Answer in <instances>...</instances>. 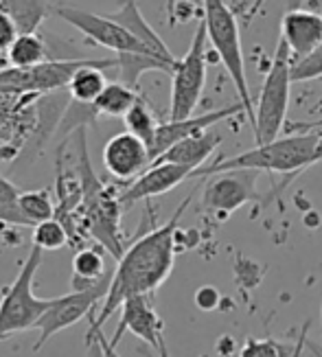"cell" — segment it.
I'll return each mask as SVG.
<instances>
[{
  "label": "cell",
  "instance_id": "1",
  "mask_svg": "<svg viewBox=\"0 0 322 357\" xmlns=\"http://www.w3.org/2000/svg\"><path fill=\"white\" fill-rule=\"evenodd\" d=\"M191 199L193 193H189L182 199V204L176 208L171 220L130 241L125 255L116 261L105 301L97 309V314L90 316L88 333L103 329V324L118 312L121 305L128 298L141 296V294H153L167 281L174 270L176 255L180 252L178 250L180 220L184 211L189 208Z\"/></svg>",
  "mask_w": 322,
  "mask_h": 357
},
{
  "label": "cell",
  "instance_id": "2",
  "mask_svg": "<svg viewBox=\"0 0 322 357\" xmlns=\"http://www.w3.org/2000/svg\"><path fill=\"white\" fill-rule=\"evenodd\" d=\"M316 147H318V132H300L291 136H279L276 141L254 145L237 156L220 158L213 165L197 169L193 178H208L222 172H233V169H248V172H268V174H283L281 184H276L272 193L266 195V202L281 195L285 186L298 178L302 172L316 165ZM266 202L261 206H266Z\"/></svg>",
  "mask_w": 322,
  "mask_h": 357
},
{
  "label": "cell",
  "instance_id": "3",
  "mask_svg": "<svg viewBox=\"0 0 322 357\" xmlns=\"http://www.w3.org/2000/svg\"><path fill=\"white\" fill-rule=\"evenodd\" d=\"M77 156H79V182H82V206L77 211L84 235L90 237L97 245H101L107 255L116 261L125 255L128 241L121 230V213L123 206L118 202V193L114 186H107L99 180L90 162L86 128L77 130Z\"/></svg>",
  "mask_w": 322,
  "mask_h": 357
},
{
  "label": "cell",
  "instance_id": "4",
  "mask_svg": "<svg viewBox=\"0 0 322 357\" xmlns=\"http://www.w3.org/2000/svg\"><path fill=\"white\" fill-rule=\"evenodd\" d=\"M206 26V38L213 51L217 53L230 82L235 86L243 114L248 116L250 128L254 126V101L245 75V57L241 46V33L237 22V11L230 7L228 0H202V18Z\"/></svg>",
  "mask_w": 322,
  "mask_h": 357
},
{
  "label": "cell",
  "instance_id": "5",
  "mask_svg": "<svg viewBox=\"0 0 322 357\" xmlns=\"http://www.w3.org/2000/svg\"><path fill=\"white\" fill-rule=\"evenodd\" d=\"M291 53L283 38H279L274 57L268 66L263 86L254 103V145L276 141L287 126V110L291 97Z\"/></svg>",
  "mask_w": 322,
  "mask_h": 357
},
{
  "label": "cell",
  "instance_id": "6",
  "mask_svg": "<svg viewBox=\"0 0 322 357\" xmlns=\"http://www.w3.org/2000/svg\"><path fill=\"white\" fill-rule=\"evenodd\" d=\"M44 261V250L31 245V250L15 274L13 283L5 287L0 298V337H9L13 333H22L36 329V324L49 309L51 298H38L33 291L36 274Z\"/></svg>",
  "mask_w": 322,
  "mask_h": 357
},
{
  "label": "cell",
  "instance_id": "7",
  "mask_svg": "<svg viewBox=\"0 0 322 357\" xmlns=\"http://www.w3.org/2000/svg\"><path fill=\"white\" fill-rule=\"evenodd\" d=\"M208 68V38L206 26L199 20L189 51L178 57L171 73V99H169V121H182L193 116L202 101Z\"/></svg>",
  "mask_w": 322,
  "mask_h": 357
},
{
  "label": "cell",
  "instance_id": "8",
  "mask_svg": "<svg viewBox=\"0 0 322 357\" xmlns=\"http://www.w3.org/2000/svg\"><path fill=\"white\" fill-rule=\"evenodd\" d=\"M53 13L59 20H64L66 24H70L72 29L79 31V33H84V38H88L90 42L103 46V49H110L116 55H121V53L156 55L134 33H130V31L121 22H116L112 15H99V13H92V11L82 9V7H72V5H64V3L53 5ZM156 57H160V55H156ZM169 64H171V61H169Z\"/></svg>",
  "mask_w": 322,
  "mask_h": 357
},
{
  "label": "cell",
  "instance_id": "9",
  "mask_svg": "<svg viewBox=\"0 0 322 357\" xmlns=\"http://www.w3.org/2000/svg\"><path fill=\"white\" fill-rule=\"evenodd\" d=\"M110 283H112V276L107 278V281H103L101 285H97V287L72 289V291L64 294V296L51 298L49 309H46L44 316L40 318V322L36 324V329L40 331V335H38V342H36L33 351H40L53 335L72 327V324L84 320L86 316H95L99 305L107 296Z\"/></svg>",
  "mask_w": 322,
  "mask_h": 357
},
{
  "label": "cell",
  "instance_id": "10",
  "mask_svg": "<svg viewBox=\"0 0 322 357\" xmlns=\"http://www.w3.org/2000/svg\"><path fill=\"white\" fill-rule=\"evenodd\" d=\"M256 178L259 172H248V169H233V172L208 176L202 191V211L224 222L241 206L261 199L256 193Z\"/></svg>",
  "mask_w": 322,
  "mask_h": 357
},
{
  "label": "cell",
  "instance_id": "11",
  "mask_svg": "<svg viewBox=\"0 0 322 357\" xmlns=\"http://www.w3.org/2000/svg\"><path fill=\"white\" fill-rule=\"evenodd\" d=\"M151 296L153 294H141V296H132L121 305V318L110 342L116 347L123 335L132 333L138 340H143L160 357H169L167 340H164V322L158 316L156 307H153Z\"/></svg>",
  "mask_w": 322,
  "mask_h": 357
},
{
  "label": "cell",
  "instance_id": "12",
  "mask_svg": "<svg viewBox=\"0 0 322 357\" xmlns=\"http://www.w3.org/2000/svg\"><path fill=\"white\" fill-rule=\"evenodd\" d=\"M103 167L118 182H132L151 167L149 147L138 136L125 132L114 134L103 145Z\"/></svg>",
  "mask_w": 322,
  "mask_h": 357
},
{
  "label": "cell",
  "instance_id": "13",
  "mask_svg": "<svg viewBox=\"0 0 322 357\" xmlns=\"http://www.w3.org/2000/svg\"><path fill=\"white\" fill-rule=\"evenodd\" d=\"M193 178L189 167L174 165V162H153L147 172H143L136 180L128 182V186L118 193V202L123 211L134 206L136 202H149L158 195H164L184 180Z\"/></svg>",
  "mask_w": 322,
  "mask_h": 357
},
{
  "label": "cell",
  "instance_id": "14",
  "mask_svg": "<svg viewBox=\"0 0 322 357\" xmlns=\"http://www.w3.org/2000/svg\"><path fill=\"white\" fill-rule=\"evenodd\" d=\"M241 112H243V105L237 101V103H230V105L220 107V110H213V112H204V114H197V116L193 114V116L182 119V121H164V123H160L156 141H153V145L149 149L151 162L156 158H160L169 147H174L176 143L184 141V138L195 136L199 132H206L213 126H217V123L233 119V116H237Z\"/></svg>",
  "mask_w": 322,
  "mask_h": 357
},
{
  "label": "cell",
  "instance_id": "15",
  "mask_svg": "<svg viewBox=\"0 0 322 357\" xmlns=\"http://www.w3.org/2000/svg\"><path fill=\"white\" fill-rule=\"evenodd\" d=\"M291 53V61L309 55L322 44V15L307 9H289L281 20V36Z\"/></svg>",
  "mask_w": 322,
  "mask_h": 357
},
{
  "label": "cell",
  "instance_id": "16",
  "mask_svg": "<svg viewBox=\"0 0 322 357\" xmlns=\"http://www.w3.org/2000/svg\"><path fill=\"white\" fill-rule=\"evenodd\" d=\"M224 136L217 132H199L195 136L184 138V141L176 143L174 147H169L160 158H156L153 162H174V165H182L189 167L191 172L195 174L197 169H202L206 165V160L213 156L217 147L222 145ZM151 162V165H153Z\"/></svg>",
  "mask_w": 322,
  "mask_h": 357
},
{
  "label": "cell",
  "instance_id": "17",
  "mask_svg": "<svg viewBox=\"0 0 322 357\" xmlns=\"http://www.w3.org/2000/svg\"><path fill=\"white\" fill-rule=\"evenodd\" d=\"M110 15H112L116 22H121L123 26H125L130 33H134L145 46H149V49L156 53V55H160L167 61H171V64H176V61H178V57L164 44V40L145 20V15L141 13V9H138V0H123L118 11L116 13H110Z\"/></svg>",
  "mask_w": 322,
  "mask_h": 357
},
{
  "label": "cell",
  "instance_id": "18",
  "mask_svg": "<svg viewBox=\"0 0 322 357\" xmlns=\"http://www.w3.org/2000/svg\"><path fill=\"white\" fill-rule=\"evenodd\" d=\"M112 66H116V57H112V59H88L86 64L72 75V79L68 84L70 99L77 103H95L107 86L103 68H112Z\"/></svg>",
  "mask_w": 322,
  "mask_h": 357
},
{
  "label": "cell",
  "instance_id": "19",
  "mask_svg": "<svg viewBox=\"0 0 322 357\" xmlns=\"http://www.w3.org/2000/svg\"><path fill=\"white\" fill-rule=\"evenodd\" d=\"M112 276V272L105 270L103 248H79L72 257V289H90L97 287Z\"/></svg>",
  "mask_w": 322,
  "mask_h": 357
},
{
  "label": "cell",
  "instance_id": "20",
  "mask_svg": "<svg viewBox=\"0 0 322 357\" xmlns=\"http://www.w3.org/2000/svg\"><path fill=\"white\" fill-rule=\"evenodd\" d=\"M118 70V82H123L125 86L138 90V82L145 73L151 70H160L171 75L174 73V64L156 57V55H147V53H121L116 55V66Z\"/></svg>",
  "mask_w": 322,
  "mask_h": 357
},
{
  "label": "cell",
  "instance_id": "21",
  "mask_svg": "<svg viewBox=\"0 0 322 357\" xmlns=\"http://www.w3.org/2000/svg\"><path fill=\"white\" fill-rule=\"evenodd\" d=\"M0 9L11 15L20 33H36L49 18L53 5H49V0H0Z\"/></svg>",
  "mask_w": 322,
  "mask_h": 357
},
{
  "label": "cell",
  "instance_id": "22",
  "mask_svg": "<svg viewBox=\"0 0 322 357\" xmlns=\"http://www.w3.org/2000/svg\"><path fill=\"white\" fill-rule=\"evenodd\" d=\"M46 59H51L49 49L38 33H20L7 51V64L22 70L40 66Z\"/></svg>",
  "mask_w": 322,
  "mask_h": 357
},
{
  "label": "cell",
  "instance_id": "23",
  "mask_svg": "<svg viewBox=\"0 0 322 357\" xmlns=\"http://www.w3.org/2000/svg\"><path fill=\"white\" fill-rule=\"evenodd\" d=\"M141 99V95H138V90L125 86L123 82H107L105 90L99 95V99L92 103L95 105V110L99 116H125L132 105Z\"/></svg>",
  "mask_w": 322,
  "mask_h": 357
},
{
  "label": "cell",
  "instance_id": "24",
  "mask_svg": "<svg viewBox=\"0 0 322 357\" xmlns=\"http://www.w3.org/2000/svg\"><path fill=\"white\" fill-rule=\"evenodd\" d=\"M123 123H125V128H128L130 134L138 136L151 149L153 141H156V134H158L160 123H158L156 116H153L149 103L143 97L132 105V110L125 116H123Z\"/></svg>",
  "mask_w": 322,
  "mask_h": 357
},
{
  "label": "cell",
  "instance_id": "25",
  "mask_svg": "<svg viewBox=\"0 0 322 357\" xmlns=\"http://www.w3.org/2000/svg\"><path fill=\"white\" fill-rule=\"evenodd\" d=\"M20 211L29 226H38L46 220H53L57 204L51 199L49 191L38 189V191H24L20 195Z\"/></svg>",
  "mask_w": 322,
  "mask_h": 357
},
{
  "label": "cell",
  "instance_id": "26",
  "mask_svg": "<svg viewBox=\"0 0 322 357\" xmlns=\"http://www.w3.org/2000/svg\"><path fill=\"white\" fill-rule=\"evenodd\" d=\"M20 189L5 176H0V224L7 226H29L20 211Z\"/></svg>",
  "mask_w": 322,
  "mask_h": 357
},
{
  "label": "cell",
  "instance_id": "27",
  "mask_svg": "<svg viewBox=\"0 0 322 357\" xmlns=\"http://www.w3.org/2000/svg\"><path fill=\"white\" fill-rule=\"evenodd\" d=\"M68 230L61 224L57 217L53 220H46L38 226H33V245L42 248L44 252H53V250H61L64 245H68Z\"/></svg>",
  "mask_w": 322,
  "mask_h": 357
},
{
  "label": "cell",
  "instance_id": "28",
  "mask_svg": "<svg viewBox=\"0 0 322 357\" xmlns=\"http://www.w3.org/2000/svg\"><path fill=\"white\" fill-rule=\"evenodd\" d=\"M294 347H287L274 337H248L239 351V357H289Z\"/></svg>",
  "mask_w": 322,
  "mask_h": 357
},
{
  "label": "cell",
  "instance_id": "29",
  "mask_svg": "<svg viewBox=\"0 0 322 357\" xmlns=\"http://www.w3.org/2000/svg\"><path fill=\"white\" fill-rule=\"evenodd\" d=\"M318 77H322V44L309 55L291 61V82L294 84L314 82Z\"/></svg>",
  "mask_w": 322,
  "mask_h": 357
},
{
  "label": "cell",
  "instance_id": "30",
  "mask_svg": "<svg viewBox=\"0 0 322 357\" xmlns=\"http://www.w3.org/2000/svg\"><path fill=\"white\" fill-rule=\"evenodd\" d=\"M18 36H20L18 24L13 22V18L7 11L0 9V55L7 57V51L11 49V44Z\"/></svg>",
  "mask_w": 322,
  "mask_h": 357
},
{
  "label": "cell",
  "instance_id": "31",
  "mask_svg": "<svg viewBox=\"0 0 322 357\" xmlns=\"http://www.w3.org/2000/svg\"><path fill=\"white\" fill-rule=\"evenodd\" d=\"M222 303V294L217 287L213 285H204L195 291V305L202 309V312H213V309H217Z\"/></svg>",
  "mask_w": 322,
  "mask_h": 357
},
{
  "label": "cell",
  "instance_id": "32",
  "mask_svg": "<svg viewBox=\"0 0 322 357\" xmlns=\"http://www.w3.org/2000/svg\"><path fill=\"white\" fill-rule=\"evenodd\" d=\"M86 342H88V344H97V349H99L101 357H121V355H118V351H116V347L110 342V340L105 337L103 329L88 333V335H86Z\"/></svg>",
  "mask_w": 322,
  "mask_h": 357
},
{
  "label": "cell",
  "instance_id": "33",
  "mask_svg": "<svg viewBox=\"0 0 322 357\" xmlns=\"http://www.w3.org/2000/svg\"><path fill=\"white\" fill-rule=\"evenodd\" d=\"M309 320H307L305 324H302V331H300V335H298V340H296V344H294V353H291L289 357H302V351H305V342H307V333H309Z\"/></svg>",
  "mask_w": 322,
  "mask_h": 357
},
{
  "label": "cell",
  "instance_id": "34",
  "mask_svg": "<svg viewBox=\"0 0 322 357\" xmlns=\"http://www.w3.org/2000/svg\"><path fill=\"white\" fill-rule=\"evenodd\" d=\"M176 0H167V13H169V24H171V20H174V13H176Z\"/></svg>",
  "mask_w": 322,
  "mask_h": 357
},
{
  "label": "cell",
  "instance_id": "35",
  "mask_svg": "<svg viewBox=\"0 0 322 357\" xmlns=\"http://www.w3.org/2000/svg\"><path fill=\"white\" fill-rule=\"evenodd\" d=\"M263 3H266V0H254L252 7H250V11H248V18H250V20H252V15H254L261 7H263Z\"/></svg>",
  "mask_w": 322,
  "mask_h": 357
},
{
  "label": "cell",
  "instance_id": "36",
  "mask_svg": "<svg viewBox=\"0 0 322 357\" xmlns=\"http://www.w3.org/2000/svg\"><path fill=\"white\" fill-rule=\"evenodd\" d=\"M228 3H230V7H233V9H235L237 13H239V11L243 9V5H241V0H228Z\"/></svg>",
  "mask_w": 322,
  "mask_h": 357
},
{
  "label": "cell",
  "instance_id": "37",
  "mask_svg": "<svg viewBox=\"0 0 322 357\" xmlns=\"http://www.w3.org/2000/svg\"><path fill=\"white\" fill-rule=\"evenodd\" d=\"M145 357H151V355H149V353H145Z\"/></svg>",
  "mask_w": 322,
  "mask_h": 357
},
{
  "label": "cell",
  "instance_id": "38",
  "mask_svg": "<svg viewBox=\"0 0 322 357\" xmlns=\"http://www.w3.org/2000/svg\"><path fill=\"white\" fill-rule=\"evenodd\" d=\"M320 15H322V11H320Z\"/></svg>",
  "mask_w": 322,
  "mask_h": 357
},
{
  "label": "cell",
  "instance_id": "39",
  "mask_svg": "<svg viewBox=\"0 0 322 357\" xmlns=\"http://www.w3.org/2000/svg\"><path fill=\"white\" fill-rule=\"evenodd\" d=\"M0 340H3V337H0Z\"/></svg>",
  "mask_w": 322,
  "mask_h": 357
}]
</instances>
